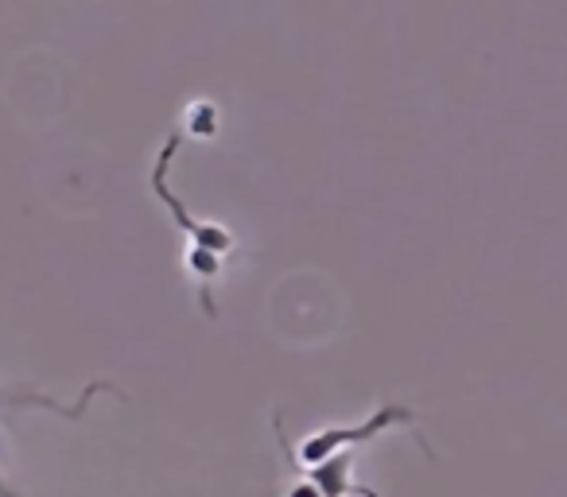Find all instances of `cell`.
Instances as JSON below:
<instances>
[{
    "label": "cell",
    "instance_id": "1",
    "mask_svg": "<svg viewBox=\"0 0 567 497\" xmlns=\"http://www.w3.org/2000/svg\"><path fill=\"white\" fill-rule=\"evenodd\" d=\"M412 420L416 416H412V408H404V404H381L362 424H331V427H319V432L303 435L300 451L288 447V439L280 435V416L272 420V427H276V443L284 447L288 463L303 470V466H319V463H327V458L342 455V451H358L362 443H373L378 435L393 432V427H401V424H412Z\"/></svg>",
    "mask_w": 567,
    "mask_h": 497
},
{
    "label": "cell",
    "instance_id": "2",
    "mask_svg": "<svg viewBox=\"0 0 567 497\" xmlns=\"http://www.w3.org/2000/svg\"><path fill=\"white\" fill-rule=\"evenodd\" d=\"M179 144H183V133H172L164 141V148L156 152V164H152V195L164 203V210L172 214V221L179 226V234L187 237V245H203V249H210V253L229 257L237 249L234 229H226L221 221H214V218H195V214L183 206V198L167 187V172H172Z\"/></svg>",
    "mask_w": 567,
    "mask_h": 497
},
{
    "label": "cell",
    "instance_id": "3",
    "mask_svg": "<svg viewBox=\"0 0 567 497\" xmlns=\"http://www.w3.org/2000/svg\"><path fill=\"white\" fill-rule=\"evenodd\" d=\"M303 474L323 489V497H378V489L358 482V451H342L319 466H303Z\"/></svg>",
    "mask_w": 567,
    "mask_h": 497
},
{
    "label": "cell",
    "instance_id": "4",
    "mask_svg": "<svg viewBox=\"0 0 567 497\" xmlns=\"http://www.w3.org/2000/svg\"><path fill=\"white\" fill-rule=\"evenodd\" d=\"M221 261H226V257L210 253L203 245H187V249H183V272L190 277V284H195V292H198V303H203V311L210 319H218L214 284H218V277H221Z\"/></svg>",
    "mask_w": 567,
    "mask_h": 497
},
{
    "label": "cell",
    "instance_id": "5",
    "mask_svg": "<svg viewBox=\"0 0 567 497\" xmlns=\"http://www.w3.org/2000/svg\"><path fill=\"white\" fill-rule=\"evenodd\" d=\"M183 136H198V141H214L218 136V105L210 97H198L183 110Z\"/></svg>",
    "mask_w": 567,
    "mask_h": 497
},
{
    "label": "cell",
    "instance_id": "6",
    "mask_svg": "<svg viewBox=\"0 0 567 497\" xmlns=\"http://www.w3.org/2000/svg\"><path fill=\"white\" fill-rule=\"evenodd\" d=\"M288 497H323V489H319V486H316V482H311V478H308V474H303V478H300V482H296V486H292V489H288Z\"/></svg>",
    "mask_w": 567,
    "mask_h": 497
},
{
    "label": "cell",
    "instance_id": "7",
    "mask_svg": "<svg viewBox=\"0 0 567 497\" xmlns=\"http://www.w3.org/2000/svg\"><path fill=\"white\" fill-rule=\"evenodd\" d=\"M0 497H20L17 489H12L9 482H4V474H0Z\"/></svg>",
    "mask_w": 567,
    "mask_h": 497
}]
</instances>
